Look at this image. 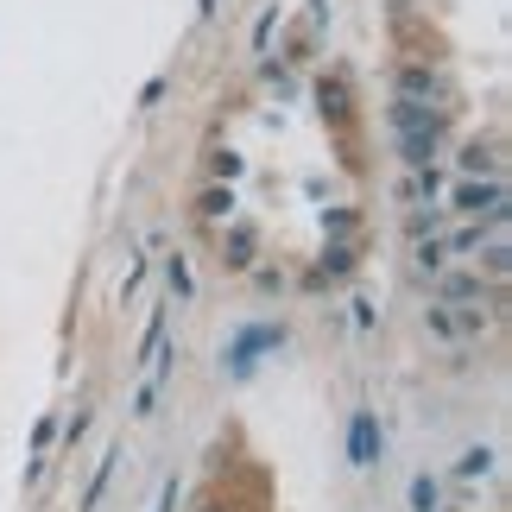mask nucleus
Listing matches in <instances>:
<instances>
[{
	"label": "nucleus",
	"instance_id": "f257e3e1",
	"mask_svg": "<svg viewBox=\"0 0 512 512\" xmlns=\"http://www.w3.org/2000/svg\"><path fill=\"white\" fill-rule=\"evenodd\" d=\"M373 196L367 89L342 51L279 45L222 95L196 159V228L266 291L336 285Z\"/></svg>",
	"mask_w": 512,
	"mask_h": 512
},
{
	"label": "nucleus",
	"instance_id": "f03ea898",
	"mask_svg": "<svg viewBox=\"0 0 512 512\" xmlns=\"http://www.w3.org/2000/svg\"><path fill=\"white\" fill-rule=\"evenodd\" d=\"M196 512H266V475L260 468H215V481L203 487Z\"/></svg>",
	"mask_w": 512,
	"mask_h": 512
}]
</instances>
